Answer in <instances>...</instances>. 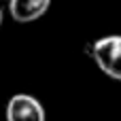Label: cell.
<instances>
[{
    "instance_id": "obj_1",
    "label": "cell",
    "mask_w": 121,
    "mask_h": 121,
    "mask_svg": "<svg viewBox=\"0 0 121 121\" xmlns=\"http://www.w3.org/2000/svg\"><path fill=\"white\" fill-rule=\"evenodd\" d=\"M98 70L115 81H121V34H108L87 47Z\"/></svg>"
},
{
    "instance_id": "obj_2",
    "label": "cell",
    "mask_w": 121,
    "mask_h": 121,
    "mask_svg": "<svg viewBox=\"0 0 121 121\" xmlns=\"http://www.w3.org/2000/svg\"><path fill=\"white\" fill-rule=\"evenodd\" d=\"M6 121H47L45 106L32 94H15L6 102Z\"/></svg>"
},
{
    "instance_id": "obj_3",
    "label": "cell",
    "mask_w": 121,
    "mask_h": 121,
    "mask_svg": "<svg viewBox=\"0 0 121 121\" xmlns=\"http://www.w3.org/2000/svg\"><path fill=\"white\" fill-rule=\"evenodd\" d=\"M51 6V0H9V13L17 23H32L40 19Z\"/></svg>"
},
{
    "instance_id": "obj_4",
    "label": "cell",
    "mask_w": 121,
    "mask_h": 121,
    "mask_svg": "<svg viewBox=\"0 0 121 121\" xmlns=\"http://www.w3.org/2000/svg\"><path fill=\"white\" fill-rule=\"evenodd\" d=\"M2 21H4V13H2V6H0V28H2Z\"/></svg>"
},
{
    "instance_id": "obj_5",
    "label": "cell",
    "mask_w": 121,
    "mask_h": 121,
    "mask_svg": "<svg viewBox=\"0 0 121 121\" xmlns=\"http://www.w3.org/2000/svg\"><path fill=\"white\" fill-rule=\"evenodd\" d=\"M0 2H2V0H0Z\"/></svg>"
}]
</instances>
